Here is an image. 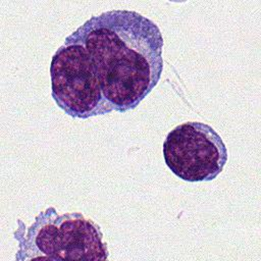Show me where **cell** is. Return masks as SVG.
Segmentation results:
<instances>
[{
	"mask_svg": "<svg viewBox=\"0 0 261 261\" xmlns=\"http://www.w3.org/2000/svg\"><path fill=\"white\" fill-rule=\"evenodd\" d=\"M100 227L82 213L58 215L53 207L41 212L30 227L14 232L19 260H106L108 250Z\"/></svg>",
	"mask_w": 261,
	"mask_h": 261,
	"instance_id": "2",
	"label": "cell"
},
{
	"mask_svg": "<svg viewBox=\"0 0 261 261\" xmlns=\"http://www.w3.org/2000/svg\"><path fill=\"white\" fill-rule=\"evenodd\" d=\"M89 52L105 99L114 110L137 107L163 70V38L158 25L134 10L114 9L91 16L66 37Z\"/></svg>",
	"mask_w": 261,
	"mask_h": 261,
	"instance_id": "1",
	"label": "cell"
},
{
	"mask_svg": "<svg viewBox=\"0 0 261 261\" xmlns=\"http://www.w3.org/2000/svg\"><path fill=\"white\" fill-rule=\"evenodd\" d=\"M227 149L217 132L207 123L188 121L168 133L163 158L168 168L186 181L214 179L227 161Z\"/></svg>",
	"mask_w": 261,
	"mask_h": 261,
	"instance_id": "4",
	"label": "cell"
},
{
	"mask_svg": "<svg viewBox=\"0 0 261 261\" xmlns=\"http://www.w3.org/2000/svg\"><path fill=\"white\" fill-rule=\"evenodd\" d=\"M52 97L65 113L76 118L105 114L114 107L102 92L95 64L81 43H64L50 65Z\"/></svg>",
	"mask_w": 261,
	"mask_h": 261,
	"instance_id": "3",
	"label": "cell"
}]
</instances>
